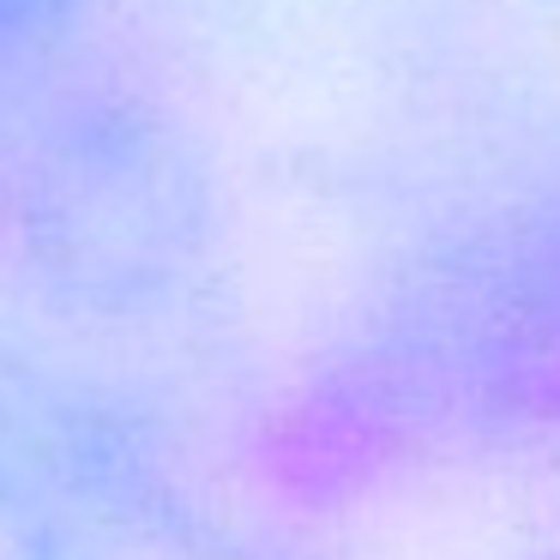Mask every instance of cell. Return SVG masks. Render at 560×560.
<instances>
[{"label": "cell", "instance_id": "1", "mask_svg": "<svg viewBox=\"0 0 560 560\" xmlns=\"http://www.w3.org/2000/svg\"><path fill=\"white\" fill-rule=\"evenodd\" d=\"M79 0H0V49H19V43H37L73 13Z\"/></svg>", "mask_w": 560, "mask_h": 560}]
</instances>
